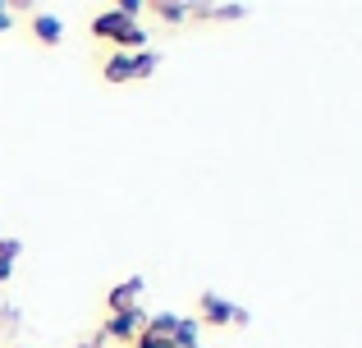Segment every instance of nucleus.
Here are the masks:
<instances>
[{"label":"nucleus","instance_id":"5","mask_svg":"<svg viewBox=\"0 0 362 348\" xmlns=\"http://www.w3.org/2000/svg\"><path fill=\"white\" fill-rule=\"evenodd\" d=\"M138 298H142V280L133 275V280H124V284H115L106 294V307H110V316L115 312H129V307H138Z\"/></svg>","mask_w":362,"mask_h":348},{"label":"nucleus","instance_id":"2","mask_svg":"<svg viewBox=\"0 0 362 348\" xmlns=\"http://www.w3.org/2000/svg\"><path fill=\"white\" fill-rule=\"evenodd\" d=\"M151 69H156V55L151 51H115L101 64V78L106 83H133V78H147Z\"/></svg>","mask_w":362,"mask_h":348},{"label":"nucleus","instance_id":"1","mask_svg":"<svg viewBox=\"0 0 362 348\" xmlns=\"http://www.w3.org/2000/svg\"><path fill=\"white\" fill-rule=\"evenodd\" d=\"M92 37H101V42H119V51H142V28L138 18H129L124 9H101L97 18H92Z\"/></svg>","mask_w":362,"mask_h":348},{"label":"nucleus","instance_id":"11","mask_svg":"<svg viewBox=\"0 0 362 348\" xmlns=\"http://www.w3.org/2000/svg\"><path fill=\"white\" fill-rule=\"evenodd\" d=\"M9 28H14V14H9V9L0 5V32H9Z\"/></svg>","mask_w":362,"mask_h":348},{"label":"nucleus","instance_id":"9","mask_svg":"<svg viewBox=\"0 0 362 348\" xmlns=\"http://www.w3.org/2000/svg\"><path fill=\"white\" fill-rule=\"evenodd\" d=\"M129 348H175V340H170V335H151V330H142Z\"/></svg>","mask_w":362,"mask_h":348},{"label":"nucleus","instance_id":"8","mask_svg":"<svg viewBox=\"0 0 362 348\" xmlns=\"http://www.w3.org/2000/svg\"><path fill=\"white\" fill-rule=\"evenodd\" d=\"M175 325H179V316H147V325H142V330H151V335H175Z\"/></svg>","mask_w":362,"mask_h":348},{"label":"nucleus","instance_id":"6","mask_svg":"<svg viewBox=\"0 0 362 348\" xmlns=\"http://www.w3.org/2000/svg\"><path fill=\"white\" fill-rule=\"evenodd\" d=\"M28 28H33V37L42 46H60V37H64V23L55 14H33V18H28Z\"/></svg>","mask_w":362,"mask_h":348},{"label":"nucleus","instance_id":"3","mask_svg":"<svg viewBox=\"0 0 362 348\" xmlns=\"http://www.w3.org/2000/svg\"><path fill=\"white\" fill-rule=\"evenodd\" d=\"M197 325H211V330L247 325V312H243V307H234L230 298H221V294H202V298H197Z\"/></svg>","mask_w":362,"mask_h":348},{"label":"nucleus","instance_id":"7","mask_svg":"<svg viewBox=\"0 0 362 348\" xmlns=\"http://www.w3.org/2000/svg\"><path fill=\"white\" fill-rule=\"evenodd\" d=\"M18 252H23V243H18V239H0V284H5V280L14 275Z\"/></svg>","mask_w":362,"mask_h":348},{"label":"nucleus","instance_id":"10","mask_svg":"<svg viewBox=\"0 0 362 348\" xmlns=\"http://www.w3.org/2000/svg\"><path fill=\"white\" fill-rule=\"evenodd\" d=\"M151 14H160V18H170V23H184L188 14H193V9L188 5H151Z\"/></svg>","mask_w":362,"mask_h":348},{"label":"nucleus","instance_id":"4","mask_svg":"<svg viewBox=\"0 0 362 348\" xmlns=\"http://www.w3.org/2000/svg\"><path fill=\"white\" fill-rule=\"evenodd\" d=\"M142 325H147V312H142V307H129V312L106 316L101 335H106V340H119V344H133V340L142 335Z\"/></svg>","mask_w":362,"mask_h":348}]
</instances>
